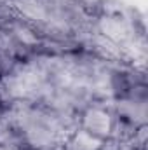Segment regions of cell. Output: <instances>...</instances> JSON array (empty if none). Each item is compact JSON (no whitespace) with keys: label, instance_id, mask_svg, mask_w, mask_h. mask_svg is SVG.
<instances>
[{"label":"cell","instance_id":"1","mask_svg":"<svg viewBox=\"0 0 148 150\" xmlns=\"http://www.w3.org/2000/svg\"><path fill=\"white\" fill-rule=\"evenodd\" d=\"M117 115L111 107H106L105 103H89L78 112V127L103 138L111 140L115 131Z\"/></svg>","mask_w":148,"mask_h":150},{"label":"cell","instance_id":"2","mask_svg":"<svg viewBox=\"0 0 148 150\" xmlns=\"http://www.w3.org/2000/svg\"><path fill=\"white\" fill-rule=\"evenodd\" d=\"M106 142L108 140H103L77 126L66 143V150H103Z\"/></svg>","mask_w":148,"mask_h":150},{"label":"cell","instance_id":"3","mask_svg":"<svg viewBox=\"0 0 148 150\" xmlns=\"http://www.w3.org/2000/svg\"><path fill=\"white\" fill-rule=\"evenodd\" d=\"M0 150H26L19 145H12V143H0Z\"/></svg>","mask_w":148,"mask_h":150},{"label":"cell","instance_id":"4","mask_svg":"<svg viewBox=\"0 0 148 150\" xmlns=\"http://www.w3.org/2000/svg\"><path fill=\"white\" fill-rule=\"evenodd\" d=\"M5 113H7V107H5V105H2V103H0V120H2V119H4V117H5Z\"/></svg>","mask_w":148,"mask_h":150},{"label":"cell","instance_id":"5","mask_svg":"<svg viewBox=\"0 0 148 150\" xmlns=\"http://www.w3.org/2000/svg\"><path fill=\"white\" fill-rule=\"evenodd\" d=\"M37 150H56V149H37Z\"/></svg>","mask_w":148,"mask_h":150}]
</instances>
